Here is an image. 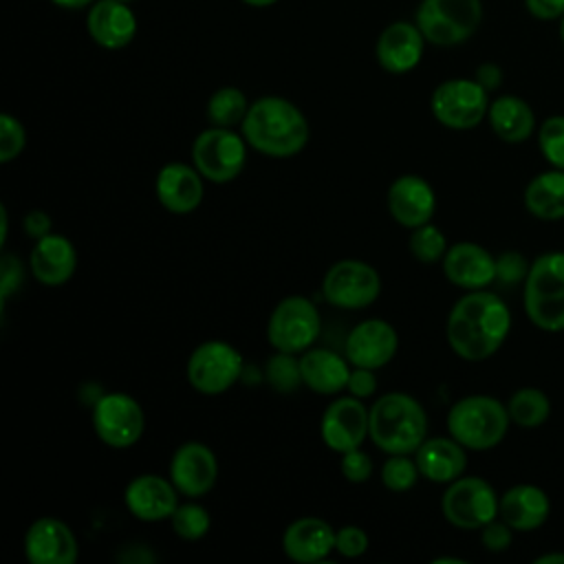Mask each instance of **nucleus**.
Segmentation results:
<instances>
[{
    "instance_id": "nucleus-1",
    "label": "nucleus",
    "mask_w": 564,
    "mask_h": 564,
    "mask_svg": "<svg viewBox=\"0 0 564 564\" xmlns=\"http://www.w3.org/2000/svg\"><path fill=\"white\" fill-rule=\"evenodd\" d=\"M511 311L489 289L465 291L454 302L445 322V337L452 352L465 361H485L507 341Z\"/></svg>"
},
{
    "instance_id": "nucleus-2",
    "label": "nucleus",
    "mask_w": 564,
    "mask_h": 564,
    "mask_svg": "<svg viewBox=\"0 0 564 564\" xmlns=\"http://www.w3.org/2000/svg\"><path fill=\"white\" fill-rule=\"evenodd\" d=\"M240 132L251 150L271 159H291L300 154L311 137L304 112L280 95H264L251 101Z\"/></svg>"
},
{
    "instance_id": "nucleus-3",
    "label": "nucleus",
    "mask_w": 564,
    "mask_h": 564,
    "mask_svg": "<svg viewBox=\"0 0 564 564\" xmlns=\"http://www.w3.org/2000/svg\"><path fill=\"white\" fill-rule=\"evenodd\" d=\"M427 438V412L419 399L392 390L370 405V441L388 454H414Z\"/></svg>"
},
{
    "instance_id": "nucleus-4",
    "label": "nucleus",
    "mask_w": 564,
    "mask_h": 564,
    "mask_svg": "<svg viewBox=\"0 0 564 564\" xmlns=\"http://www.w3.org/2000/svg\"><path fill=\"white\" fill-rule=\"evenodd\" d=\"M445 421L449 436L469 452L498 447L511 425L507 403L491 394H467L454 401Z\"/></svg>"
},
{
    "instance_id": "nucleus-5",
    "label": "nucleus",
    "mask_w": 564,
    "mask_h": 564,
    "mask_svg": "<svg viewBox=\"0 0 564 564\" xmlns=\"http://www.w3.org/2000/svg\"><path fill=\"white\" fill-rule=\"evenodd\" d=\"M522 304L540 330H564V251H546L531 262L522 282Z\"/></svg>"
},
{
    "instance_id": "nucleus-6",
    "label": "nucleus",
    "mask_w": 564,
    "mask_h": 564,
    "mask_svg": "<svg viewBox=\"0 0 564 564\" xmlns=\"http://www.w3.org/2000/svg\"><path fill=\"white\" fill-rule=\"evenodd\" d=\"M247 148L242 132L234 128L209 126L192 141V163L207 183L225 185L240 176L247 165Z\"/></svg>"
},
{
    "instance_id": "nucleus-7",
    "label": "nucleus",
    "mask_w": 564,
    "mask_h": 564,
    "mask_svg": "<svg viewBox=\"0 0 564 564\" xmlns=\"http://www.w3.org/2000/svg\"><path fill=\"white\" fill-rule=\"evenodd\" d=\"M245 372L240 350L225 339L200 341L187 357L185 377L194 392L218 397L231 390Z\"/></svg>"
},
{
    "instance_id": "nucleus-8",
    "label": "nucleus",
    "mask_w": 564,
    "mask_h": 564,
    "mask_svg": "<svg viewBox=\"0 0 564 564\" xmlns=\"http://www.w3.org/2000/svg\"><path fill=\"white\" fill-rule=\"evenodd\" d=\"M322 333L317 304L300 293L282 297L267 319V341L273 350L302 355Z\"/></svg>"
},
{
    "instance_id": "nucleus-9",
    "label": "nucleus",
    "mask_w": 564,
    "mask_h": 564,
    "mask_svg": "<svg viewBox=\"0 0 564 564\" xmlns=\"http://www.w3.org/2000/svg\"><path fill=\"white\" fill-rule=\"evenodd\" d=\"M482 20L480 0H421L416 26L434 46H456L469 40Z\"/></svg>"
},
{
    "instance_id": "nucleus-10",
    "label": "nucleus",
    "mask_w": 564,
    "mask_h": 564,
    "mask_svg": "<svg viewBox=\"0 0 564 564\" xmlns=\"http://www.w3.org/2000/svg\"><path fill=\"white\" fill-rule=\"evenodd\" d=\"M90 408L93 430L106 447L128 449L141 441L145 412L132 394L121 390L101 392Z\"/></svg>"
},
{
    "instance_id": "nucleus-11",
    "label": "nucleus",
    "mask_w": 564,
    "mask_h": 564,
    "mask_svg": "<svg viewBox=\"0 0 564 564\" xmlns=\"http://www.w3.org/2000/svg\"><path fill=\"white\" fill-rule=\"evenodd\" d=\"M381 295L379 271L359 258L333 262L322 278V297L339 311H364Z\"/></svg>"
},
{
    "instance_id": "nucleus-12",
    "label": "nucleus",
    "mask_w": 564,
    "mask_h": 564,
    "mask_svg": "<svg viewBox=\"0 0 564 564\" xmlns=\"http://www.w3.org/2000/svg\"><path fill=\"white\" fill-rule=\"evenodd\" d=\"M500 496L494 485L480 476H460L445 485L441 496L443 518L463 531H480L487 522L498 518Z\"/></svg>"
},
{
    "instance_id": "nucleus-13",
    "label": "nucleus",
    "mask_w": 564,
    "mask_h": 564,
    "mask_svg": "<svg viewBox=\"0 0 564 564\" xmlns=\"http://www.w3.org/2000/svg\"><path fill=\"white\" fill-rule=\"evenodd\" d=\"M489 104V93L467 77L441 82L430 97L432 117L449 130L476 128L487 117Z\"/></svg>"
},
{
    "instance_id": "nucleus-14",
    "label": "nucleus",
    "mask_w": 564,
    "mask_h": 564,
    "mask_svg": "<svg viewBox=\"0 0 564 564\" xmlns=\"http://www.w3.org/2000/svg\"><path fill=\"white\" fill-rule=\"evenodd\" d=\"M319 436L335 454L364 447V441L370 438V408L352 394L335 397L322 412Z\"/></svg>"
},
{
    "instance_id": "nucleus-15",
    "label": "nucleus",
    "mask_w": 564,
    "mask_h": 564,
    "mask_svg": "<svg viewBox=\"0 0 564 564\" xmlns=\"http://www.w3.org/2000/svg\"><path fill=\"white\" fill-rule=\"evenodd\" d=\"M216 452L203 441H183L170 458L167 476L185 498L207 496L218 480Z\"/></svg>"
},
{
    "instance_id": "nucleus-16",
    "label": "nucleus",
    "mask_w": 564,
    "mask_h": 564,
    "mask_svg": "<svg viewBox=\"0 0 564 564\" xmlns=\"http://www.w3.org/2000/svg\"><path fill=\"white\" fill-rule=\"evenodd\" d=\"M399 350L397 328L381 317L357 322L344 341V355L352 366L379 370L388 366Z\"/></svg>"
},
{
    "instance_id": "nucleus-17",
    "label": "nucleus",
    "mask_w": 564,
    "mask_h": 564,
    "mask_svg": "<svg viewBox=\"0 0 564 564\" xmlns=\"http://www.w3.org/2000/svg\"><path fill=\"white\" fill-rule=\"evenodd\" d=\"M24 555L31 564H75L79 542L70 524L53 516H42L24 533Z\"/></svg>"
},
{
    "instance_id": "nucleus-18",
    "label": "nucleus",
    "mask_w": 564,
    "mask_h": 564,
    "mask_svg": "<svg viewBox=\"0 0 564 564\" xmlns=\"http://www.w3.org/2000/svg\"><path fill=\"white\" fill-rule=\"evenodd\" d=\"M386 205L397 225L414 229L432 223L436 212V192L425 176L408 172L390 183L386 192Z\"/></svg>"
},
{
    "instance_id": "nucleus-19",
    "label": "nucleus",
    "mask_w": 564,
    "mask_h": 564,
    "mask_svg": "<svg viewBox=\"0 0 564 564\" xmlns=\"http://www.w3.org/2000/svg\"><path fill=\"white\" fill-rule=\"evenodd\" d=\"M154 194L165 212L174 216H187L203 203L205 178L194 167V163L170 161L156 172Z\"/></svg>"
},
{
    "instance_id": "nucleus-20",
    "label": "nucleus",
    "mask_w": 564,
    "mask_h": 564,
    "mask_svg": "<svg viewBox=\"0 0 564 564\" xmlns=\"http://www.w3.org/2000/svg\"><path fill=\"white\" fill-rule=\"evenodd\" d=\"M178 496L181 494L170 476L148 471L128 480L123 489V505L132 518L141 522H159L170 520L178 507Z\"/></svg>"
},
{
    "instance_id": "nucleus-21",
    "label": "nucleus",
    "mask_w": 564,
    "mask_h": 564,
    "mask_svg": "<svg viewBox=\"0 0 564 564\" xmlns=\"http://www.w3.org/2000/svg\"><path fill=\"white\" fill-rule=\"evenodd\" d=\"M441 269L447 282L463 291L489 289L496 282V256L471 240L449 245L441 260Z\"/></svg>"
},
{
    "instance_id": "nucleus-22",
    "label": "nucleus",
    "mask_w": 564,
    "mask_h": 564,
    "mask_svg": "<svg viewBox=\"0 0 564 564\" xmlns=\"http://www.w3.org/2000/svg\"><path fill=\"white\" fill-rule=\"evenodd\" d=\"M29 271L42 286H64L77 271V249L64 234H48L33 242Z\"/></svg>"
},
{
    "instance_id": "nucleus-23",
    "label": "nucleus",
    "mask_w": 564,
    "mask_h": 564,
    "mask_svg": "<svg viewBox=\"0 0 564 564\" xmlns=\"http://www.w3.org/2000/svg\"><path fill=\"white\" fill-rule=\"evenodd\" d=\"M425 51V37L416 22H392L377 40V62L386 73L403 75L419 66Z\"/></svg>"
},
{
    "instance_id": "nucleus-24",
    "label": "nucleus",
    "mask_w": 564,
    "mask_h": 564,
    "mask_svg": "<svg viewBox=\"0 0 564 564\" xmlns=\"http://www.w3.org/2000/svg\"><path fill=\"white\" fill-rule=\"evenodd\" d=\"M282 551L300 564L322 562L335 551V529L317 516L295 518L282 533Z\"/></svg>"
},
{
    "instance_id": "nucleus-25",
    "label": "nucleus",
    "mask_w": 564,
    "mask_h": 564,
    "mask_svg": "<svg viewBox=\"0 0 564 564\" xmlns=\"http://www.w3.org/2000/svg\"><path fill=\"white\" fill-rule=\"evenodd\" d=\"M352 364L330 348L311 346L300 355L302 386L322 397H337L346 390Z\"/></svg>"
},
{
    "instance_id": "nucleus-26",
    "label": "nucleus",
    "mask_w": 564,
    "mask_h": 564,
    "mask_svg": "<svg viewBox=\"0 0 564 564\" xmlns=\"http://www.w3.org/2000/svg\"><path fill=\"white\" fill-rule=\"evenodd\" d=\"M86 29L95 44L108 51H119L134 40L137 18L128 2L97 0L88 9Z\"/></svg>"
},
{
    "instance_id": "nucleus-27",
    "label": "nucleus",
    "mask_w": 564,
    "mask_h": 564,
    "mask_svg": "<svg viewBox=\"0 0 564 564\" xmlns=\"http://www.w3.org/2000/svg\"><path fill=\"white\" fill-rule=\"evenodd\" d=\"M467 447H463L454 436H427L414 452L421 478L449 485L460 478L467 469Z\"/></svg>"
},
{
    "instance_id": "nucleus-28",
    "label": "nucleus",
    "mask_w": 564,
    "mask_h": 564,
    "mask_svg": "<svg viewBox=\"0 0 564 564\" xmlns=\"http://www.w3.org/2000/svg\"><path fill=\"white\" fill-rule=\"evenodd\" d=\"M551 513V500L546 491L531 482H520L509 487L500 496L498 516L520 533H529L540 529Z\"/></svg>"
},
{
    "instance_id": "nucleus-29",
    "label": "nucleus",
    "mask_w": 564,
    "mask_h": 564,
    "mask_svg": "<svg viewBox=\"0 0 564 564\" xmlns=\"http://www.w3.org/2000/svg\"><path fill=\"white\" fill-rule=\"evenodd\" d=\"M487 121L494 134L505 143H522L535 132L531 106L516 95H500L489 104Z\"/></svg>"
},
{
    "instance_id": "nucleus-30",
    "label": "nucleus",
    "mask_w": 564,
    "mask_h": 564,
    "mask_svg": "<svg viewBox=\"0 0 564 564\" xmlns=\"http://www.w3.org/2000/svg\"><path fill=\"white\" fill-rule=\"evenodd\" d=\"M524 207L540 220L564 218V170L551 167L535 174L524 187Z\"/></svg>"
},
{
    "instance_id": "nucleus-31",
    "label": "nucleus",
    "mask_w": 564,
    "mask_h": 564,
    "mask_svg": "<svg viewBox=\"0 0 564 564\" xmlns=\"http://www.w3.org/2000/svg\"><path fill=\"white\" fill-rule=\"evenodd\" d=\"M507 412H509V419L513 425L533 430V427L544 425L546 419L551 416V401H549L546 392H542L540 388L524 386V388H518L509 397Z\"/></svg>"
},
{
    "instance_id": "nucleus-32",
    "label": "nucleus",
    "mask_w": 564,
    "mask_h": 564,
    "mask_svg": "<svg viewBox=\"0 0 564 564\" xmlns=\"http://www.w3.org/2000/svg\"><path fill=\"white\" fill-rule=\"evenodd\" d=\"M251 101L247 95L236 88V86H223L212 93L205 106V115L209 126H220V128H240Z\"/></svg>"
},
{
    "instance_id": "nucleus-33",
    "label": "nucleus",
    "mask_w": 564,
    "mask_h": 564,
    "mask_svg": "<svg viewBox=\"0 0 564 564\" xmlns=\"http://www.w3.org/2000/svg\"><path fill=\"white\" fill-rule=\"evenodd\" d=\"M170 524L174 535L187 542H196L209 533L212 516L207 507L196 502V498H187V502H178V507L170 516Z\"/></svg>"
},
{
    "instance_id": "nucleus-34",
    "label": "nucleus",
    "mask_w": 564,
    "mask_h": 564,
    "mask_svg": "<svg viewBox=\"0 0 564 564\" xmlns=\"http://www.w3.org/2000/svg\"><path fill=\"white\" fill-rule=\"evenodd\" d=\"M408 247H410V253L416 262L436 264V262L443 260L449 245H447V238L441 231V227H436L434 223H425L421 227L410 229Z\"/></svg>"
},
{
    "instance_id": "nucleus-35",
    "label": "nucleus",
    "mask_w": 564,
    "mask_h": 564,
    "mask_svg": "<svg viewBox=\"0 0 564 564\" xmlns=\"http://www.w3.org/2000/svg\"><path fill=\"white\" fill-rule=\"evenodd\" d=\"M267 383L280 392L291 394L302 386V372H300V355L275 350L264 366Z\"/></svg>"
},
{
    "instance_id": "nucleus-36",
    "label": "nucleus",
    "mask_w": 564,
    "mask_h": 564,
    "mask_svg": "<svg viewBox=\"0 0 564 564\" xmlns=\"http://www.w3.org/2000/svg\"><path fill=\"white\" fill-rule=\"evenodd\" d=\"M379 478L381 485L394 494L410 491L421 478L414 454H388V458L381 465Z\"/></svg>"
},
{
    "instance_id": "nucleus-37",
    "label": "nucleus",
    "mask_w": 564,
    "mask_h": 564,
    "mask_svg": "<svg viewBox=\"0 0 564 564\" xmlns=\"http://www.w3.org/2000/svg\"><path fill=\"white\" fill-rule=\"evenodd\" d=\"M538 148L551 167L564 170V115H553L540 123Z\"/></svg>"
},
{
    "instance_id": "nucleus-38",
    "label": "nucleus",
    "mask_w": 564,
    "mask_h": 564,
    "mask_svg": "<svg viewBox=\"0 0 564 564\" xmlns=\"http://www.w3.org/2000/svg\"><path fill=\"white\" fill-rule=\"evenodd\" d=\"M26 145V130L22 121L9 112L0 115V163L15 161Z\"/></svg>"
},
{
    "instance_id": "nucleus-39",
    "label": "nucleus",
    "mask_w": 564,
    "mask_h": 564,
    "mask_svg": "<svg viewBox=\"0 0 564 564\" xmlns=\"http://www.w3.org/2000/svg\"><path fill=\"white\" fill-rule=\"evenodd\" d=\"M531 262L520 253V251H502L496 256V280L505 286H513L527 280Z\"/></svg>"
},
{
    "instance_id": "nucleus-40",
    "label": "nucleus",
    "mask_w": 564,
    "mask_h": 564,
    "mask_svg": "<svg viewBox=\"0 0 564 564\" xmlns=\"http://www.w3.org/2000/svg\"><path fill=\"white\" fill-rule=\"evenodd\" d=\"M368 546H370V538L359 524H344L335 529V551L341 557H348V560L361 557L368 551Z\"/></svg>"
},
{
    "instance_id": "nucleus-41",
    "label": "nucleus",
    "mask_w": 564,
    "mask_h": 564,
    "mask_svg": "<svg viewBox=\"0 0 564 564\" xmlns=\"http://www.w3.org/2000/svg\"><path fill=\"white\" fill-rule=\"evenodd\" d=\"M339 471L341 476L352 482V485H361L366 480H370L372 476V458L370 454L364 449V447H355L350 452H344L339 454Z\"/></svg>"
},
{
    "instance_id": "nucleus-42",
    "label": "nucleus",
    "mask_w": 564,
    "mask_h": 564,
    "mask_svg": "<svg viewBox=\"0 0 564 564\" xmlns=\"http://www.w3.org/2000/svg\"><path fill=\"white\" fill-rule=\"evenodd\" d=\"M480 542L491 553H502L513 542V529L498 516L480 529Z\"/></svg>"
},
{
    "instance_id": "nucleus-43",
    "label": "nucleus",
    "mask_w": 564,
    "mask_h": 564,
    "mask_svg": "<svg viewBox=\"0 0 564 564\" xmlns=\"http://www.w3.org/2000/svg\"><path fill=\"white\" fill-rule=\"evenodd\" d=\"M24 280V267L20 262L18 256L13 253H4L0 258V295L2 302H7L20 286Z\"/></svg>"
},
{
    "instance_id": "nucleus-44",
    "label": "nucleus",
    "mask_w": 564,
    "mask_h": 564,
    "mask_svg": "<svg viewBox=\"0 0 564 564\" xmlns=\"http://www.w3.org/2000/svg\"><path fill=\"white\" fill-rule=\"evenodd\" d=\"M346 392L357 397V399H368L377 392V375L372 368H361V366H352L348 383H346Z\"/></svg>"
},
{
    "instance_id": "nucleus-45",
    "label": "nucleus",
    "mask_w": 564,
    "mask_h": 564,
    "mask_svg": "<svg viewBox=\"0 0 564 564\" xmlns=\"http://www.w3.org/2000/svg\"><path fill=\"white\" fill-rule=\"evenodd\" d=\"M22 227H24V234L35 242V240L53 234V218L44 209H31L24 214Z\"/></svg>"
},
{
    "instance_id": "nucleus-46",
    "label": "nucleus",
    "mask_w": 564,
    "mask_h": 564,
    "mask_svg": "<svg viewBox=\"0 0 564 564\" xmlns=\"http://www.w3.org/2000/svg\"><path fill=\"white\" fill-rule=\"evenodd\" d=\"M524 4L538 20H555L564 15V0H524Z\"/></svg>"
},
{
    "instance_id": "nucleus-47",
    "label": "nucleus",
    "mask_w": 564,
    "mask_h": 564,
    "mask_svg": "<svg viewBox=\"0 0 564 564\" xmlns=\"http://www.w3.org/2000/svg\"><path fill=\"white\" fill-rule=\"evenodd\" d=\"M474 79H476L487 93H491V90H496V88L502 84V70H500L498 64L485 62V64H480V66L476 68Z\"/></svg>"
},
{
    "instance_id": "nucleus-48",
    "label": "nucleus",
    "mask_w": 564,
    "mask_h": 564,
    "mask_svg": "<svg viewBox=\"0 0 564 564\" xmlns=\"http://www.w3.org/2000/svg\"><path fill=\"white\" fill-rule=\"evenodd\" d=\"M535 564H564V553H544V555H538L535 560H533Z\"/></svg>"
},
{
    "instance_id": "nucleus-49",
    "label": "nucleus",
    "mask_w": 564,
    "mask_h": 564,
    "mask_svg": "<svg viewBox=\"0 0 564 564\" xmlns=\"http://www.w3.org/2000/svg\"><path fill=\"white\" fill-rule=\"evenodd\" d=\"M53 4L62 7V9H82V7H88L93 4L95 0H51Z\"/></svg>"
},
{
    "instance_id": "nucleus-50",
    "label": "nucleus",
    "mask_w": 564,
    "mask_h": 564,
    "mask_svg": "<svg viewBox=\"0 0 564 564\" xmlns=\"http://www.w3.org/2000/svg\"><path fill=\"white\" fill-rule=\"evenodd\" d=\"M7 207H0V218H2V231H0V240L2 245L7 242V231H9V218H7Z\"/></svg>"
},
{
    "instance_id": "nucleus-51",
    "label": "nucleus",
    "mask_w": 564,
    "mask_h": 564,
    "mask_svg": "<svg viewBox=\"0 0 564 564\" xmlns=\"http://www.w3.org/2000/svg\"><path fill=\"white\" fill-rule=\"evenodd\" d=\"M245 4H249V7H260V9H264V7H271V4H275L278 0H242Z\"/></svg>"
},
{
    "instance_id": "nucleus-52",
    "label": "nucleus",
    "mask_w": 564,
    "mask_h": 564,
    "mask_svg": "<svg viewBox=\"0 0 564 564\" xmlns=\"http://www.w3.org/2000/svg\"><path fill=\"white\" fill-rule=\"evenodd\" d=\"M560 37H562V42H564V15H562V22H560Z\"/></svg>"
},
{
    "instance_id": "nucleus-53",
    "label": "nucleus",
    "mask_w": 564,
    "mask_h": 564,
    "mask_svg": "<svg viewBox=\"0 0 564 564\" xmlns=\"http://www.w3.org/2000/svg\"><path fill=\"white\" fill-rule=\"evenodd\" d=\"M119 2H132V0H119Z\"/></svg>"
}]
</instances>
